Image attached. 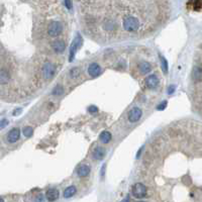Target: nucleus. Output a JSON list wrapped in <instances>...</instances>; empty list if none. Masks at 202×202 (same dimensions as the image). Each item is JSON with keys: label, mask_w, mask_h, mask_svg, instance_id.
Segmentation results:
<instances>
[{"label": "nucleus", "mask_w": 202, "mask_h": 202, "mask_svg": "<svg viewBox=\"0 0 202 202\" xmlns=\"http://www.w3.org/2000/svg\"><path fill=\"white\" fill-rule=\"evenodd\" d=\"M41 72H43V78L49 80V79H52L56 74V67H55L54 64L47 62L43 64V68H41Z\"/></svg>", "instance_id": "3"}, {"label": "nucleus", "mask_w": 202, "mask_h": 202, "mask_svg": "<svg viewBox=\"0 0 202 202\" xmlns=\"http://www.w3.org/2000/svg\"><path fill=\"white\" fill-rule=\"evenodd\" d=\"M76 193V187L75 186H69L68 188H66V190L64 191V197L65 198H71L72 196H74Z\"/></svg>", "instance_id": "16"}, {"label": "nucleus", "mask_w": 202, "mask_h": 202, "mask_svg": "<svg viewBox=\"0 0 202 202\" xmlns=\"http://www.w3.org/2000/svg\"><path fill=\"white\" fill-rule=\"evenodd\" d=\"M175 90H176V86H175V85H171L170 87H169V89H168V94H173L174 93V91Z\"/></svg>", "instance_id": "28"}, {"label": "nucleus", "mask_w": 202, "mask_h": 202, "mask_svg": "<svg viewBox=\"0 0 202 202\" xmlns=\"http://www.w3.org/2000/svg\"><path fill=\"white\" fill-rule=\"evenodd\" d=\"M111 139H112V135H111V133H109V131H107V130L102 131V133H100V135H99L100 142H103V144H108V142L111 140Z\"/></svg>", "instance_id": "14"}, {"label": "nucleus", "mask_w": 202, "mask_h": 202, "mask_svg": "<svg viewBox=\"0 0 202 202\" xmlns=\"http://www.w3.org/2000/svg\"><path fill=\"white\" fill-rule=\"evenodd\" d=\"M63 93H64V89H63V87H61V86H57L56 88L54 89V91H53V94L56 96H60V95H62Z\"/></svg>", "instance_id": "21"}, {"label": "nucleus", "mask_w": 202, "mask_h": 202, "mask_svg": "<svg viewBox=\"0 0 202 202\" xmlns=\"http://www.w3.org/2000/svg\"><path fill=\"white\" fill-rule=\"evenodd\" d=\"M63 29H64L63 23L60 22V21L54 20V21H50L49 23V25L47 27V32L52 38H57V36H59L62 34Z\"/></svg>", "instance_id": "1"}, {"label": "nucleus", "mask_w": 202, "mask_h": 202, "mask_svg": "<svg viewBox=\"0 0 202 202\" xmlns=\"http://www.w3.org/2000/svg\"><path fill=\"white\" fill-rule=\"evenodd\" d=\"M193 78H194V80L198 81V82H200L201 79H202V70L201 68L199 67V66H196V67L193 69Z\"/></svg>", "instance_id": "17"}, {"label": "nucleus", "mask_w": 202, "mask_h": 202, "mask_svg": "<svg viewBox=\"0 0 202 202\" xmlns=\"http://www.w3.org/2000/svg\"><path fill=\"white\" fill-rule=\"evenodd\" d=\"M23 135L26 137H29L32 135V133H34V128H32V126H26L23 128Z\"/></svg>", "instance_id": "19"}, {"label": "nucleus", "mask_w": 202, "mask_h": 202, "mask_svg": "<svg viewBox=\"0 0 202 202\" xmlns=\"http://www.w3.org/2000/svg\"><path fill=\"white\" fill-rule=\"evenodd\" d=\"M92 156L95 160L97 161H100L103 158L105 157V150L102 148V147H97V148L94 149L93 153H92Z\"/></svg>", "instance_id": "13"}, {"label": "nucleus", "mask_w": 202, "mask_h": 202, "mask_svg": "<svg viewBox=\"0 0 202 202\" xmlns=\"http://www.w3.org/2000/svg\"><path fill=\"white\" fill-rule=\"evenodd\" d=\"M88 111L91 114H95L98 112V107H96L95 105H91V106L88 107Z\"/></svg>", "instance_id": "23"}, {"label": "nucleus", "mask_w": 202, "mask_h": 202, "mask_svg": "<svg viewBox=\"0 0 202 202\" xmlns=\"http://www.w3.org/2000/svg\"><path fill=\"white\" fill-rule=\"evenodd\" d=\"M64 4L68 9H72V7H73V2L72 1H64Z\"/></svg>", "instance_id": "26"}, {"label": "nucleus", "mask_w": 202, "mask_h": 202, "mask_svg": "<svg viewBox=\"0 0 202 202\" xmlns=\"http://www.w3.org/2000/svg\"><path fill=\"white\" fill-rule=\"evenodd\" d=\"M147 187L142 183H135L131 188V193L135 198H144L147 196Z\"/></svg>", "instance_id": "2"}, {"label": "nucleus", "mask_w": 202, "mask_h": 202, "mask_svg": "<svg viewBox=\"0 0 202 202\" xmlns=\"http://www.w3.org/2000/svg\"><path fill=\"white\" fill-rule=\"evenodd\" d=\"M160 60H161V67H162V70L165 74L168 73V62L167 60L164 58L163 56H160Z\"/></svg>", "instance_id": "18"}, {"label": "nucleus", "mask_w": 202, "mask_h": 202, "mask_svg": "<svg viewBox=\"0 0 202 202\" xmlns=\"http://www.w3.org/2000/svg\"><path fill=\"white\" fill-rule=\"evenodd\" d=\"M8 123H9V121H8L7 119H2L0 120V129L4 128V127H6L8 126Z\"/></svg>", "instance_id": "24"}, {"label": "nucleus", "mask_w": 202, "mask_h": 202, "mask_svg": "<svg viewBox=\"0 0 202 202\" xmlns=\"http://www.w3.org/2000/svg\"><path fill=\"white\" fill-rule=\"evenodd\" d=\"M137 202H144V201H137Z\"/></svg>", "instance_id": "31"}, {"label": "nucleus", "mask_w": 202, "mask_h": 202, "mask_svg": "<svg viewBox=\"0 0 202 202\" xmlns=\"http://www.w3.org/2000/svg\"><path fill=\"white\" fill-rule=\"evenodd\" d=\"M191 3H192L193 9L196 10V11H200L201 7H202V3L200 0H196V1H193V2H191Z\"/></svg>", "instance_id": "20"}, {"label": "nucleus", "mask_w": 202, "mask_h": 202, "mask_svg": "<svg viewBox=\"0 0 202 202\" xmlns=\"http://www.w3.org/2000/svg\"><path fill=\"white\" fill-rule=\"evenodd\" d=\"M70 74H71L72 78H77V77L80 75V69L79 68H73L71 70V72H70Z\"/></svg>", "instance_id": "22"}, {"label": "nucleus", "mask_w": 202, "mask_h": 202, "mask_svg": "<svg viewBox=\"0 0 202 202\" xmlns=\"http://www.w3.org/2000/svg\"><path fill=\"white\" fill-rule=\"evenodd\" d=\"M88 73L91 77L95 78L101 74V67L97 63H92L88 68Z\"/></svg>", "instance_id": "9"}, {"label": "nucleus", "mask_w": 202, "mask_h": 202, "mask_svg": "<svg viewBox=\"0 0 202 202\" xmlns=\"http://www.w3.org/2000/svg\"><path fill=\"white\" fill-rule=\"evenodd\" d=\"M90 171H91V168L88 166V165H81L78 169H77V175L79 177H86L90 174Z\"/></svg>", "instance_id": "12"}, {"label": "nucleus", "mask_w": 202, "mask_h": 202, "mask_svg": "<svg viewBox=\"0 0 202 202\" xmlns=\"http://www.w3.org/2000/svg\"><path fill=\"white\" fill-rule=\"evenodd\" d=\"M139 69L142 74H148L149 72L152 71V66H151V64H149L147 62H142L140 64Z\"/></svg>", "instance_id": "15"}, {"label": "nucleus", "mask_w": 202, "mask_h": 202, "mask_svg": "<svg viewBox=\"0 0 202 202\" xmlns=\"http://www.w3.org/2000/svg\"><path fill=\"white\" fill-rule=\"evenodd\" d=\"M121 202H129V198H128V197H126V198L123 199V200H122Z\"/></svg>", "instance_id": "29"}, {"label": "nucleus", "mask_w": 202, "mask_h": 202, "mask_svg": "<svg viewBox=\"0 0 202 202\" xmlns=\"http://www.w3.org/2000/svg\"><path fill=\"white\" fill-rule=\"evenodd\" d=\"M52 48L56 53L61 54V53H63L64 50H65V49H66L65 41H63V39H56V41H53Z\"/></svg>", "instance_id": "8"}, {"label": "nucleus", "mask_w": 202, "mask_h": 202, "mask_svg": "<svg viewBox=\"0 0 202 202\" xmlns=\"http://www.w3.org/2000/svg\"><path fill=\"white\" fill-rule=\"evenodd\" d=\"M59 196H60V193H59V190H57L56 188H50L46 193V197L50 202L56 201L59 198Z\"/></svg>", "instance_id": "11"}, {"label": "nucleus", "mask_w": 202, "mask_h": 202, "mask_svg": "<svg viewBox=\"0 0 202 202\" xmlns=\"http://www.w3.org/2000/svg\"><path fill=\"white\" fill-rule=\"evenodd\" d=\"M167 101H163V102H161L160 103V105H158V107H157V109L158 110H164L165 108H166V106H167Z\"/></svg>", "instance_id": "25"}, {"label": "nucleus", "mask_w": 202, "mask_h": 202, "mask_svg": "<svg viewBox=\"0 0 202 202\" xmlns=\"http://www.w3.org/2000/svg\"><path fill=\"white\" fill-rule=\"evenodd\" d=\"M142 115V111L140 107H133L130 109V111L128 112V120L130 122H137L140 119Z\"/></svg>", "instance_id": "5"}, {"label": "nucleus", "mask_w": 202, "mask_h": 202, "mask_svg": "<svg viewBox=\"0 0 202 202\" xmlns=\"http://www.w3.org/2000/svg\"><path fill=\"white\" fill-rule=\"evenodd\" d=\"M83 43V41H82V36H81L80 34H76V38L74 39L73 43H72L71 45V48H70V62H72L74 59V57H75V54L77 52V50L79 49V48L82 46Z\"/></svg>", "instance_id": "4"}, {"label": "nucleus", "mask_w": 202, "mask_h": 202, "mask_svg": "<svg viewBox=\"0 0 202 202\" xmlns=\"http://www.w3.org/2000/svg\"><path fill=\"white\" fill-rule=\"evenodd\" d=\"M36 202H45V197L41 194L38 195V196L36 197Z\"/></svg>", "instance_id": "27"}, {"label": "nucleus", "mask_w": 202, "mask_h": 202, "mask_svg": "<svg viewBox=\"0 0 202 202\" xmlns=\"http://www.w3.org/2000/svg\"><path fill=\"white\" fill-rule=\"evenodd\" d=\"M19 135H20V130L17 127H14L12 128L9 133H7V140L10 144H14L19 139Z\"/></svg>", "instance_id": "7"}, {"label": "nucleus", "mask_w": 202, "mask_h": 202, "mask_svg": "<svg viewBox=\"0 0 202 202\" xmlns=\"http://www.w3.org/2000/svg\"><path fill=\"white\" fill-rule=\"evenodd\" d=\"M0 202H4V200H3V199L1 198V197H0Z\"/></svg>", "instance_id": "30"}, {"label": "nucleus", "mask_w": 202, "mask_h": 202, "mask_svg": "<svg viewBox=\"0 0 202 202\" xmlns=\"http://www.w3.org/2000/svg\"><path fill=\"white\" fill-rule=\"evenodd\" d=\"M10 80V73L7 69L1 68L0 69V85H5Z\"/></svg>", "instance_id": "10"}, {"label": "nucleus", "mask_w": 202, "mask_h": 202, "mask_svg": "<svg viewBox=\"0 0 202 202\" xmlns=\"http://www.w3.org/2000/svg\"><path fill=\"white\" fill-rule=\"evenodd\" d=\"M144 83H146L147 88L152 89V90L156 89L158 87V85H159V78H158V76L155 75V74H151V75H149L146 78Z\"/></svg>", "instance_id": "6"}]
</instances>
